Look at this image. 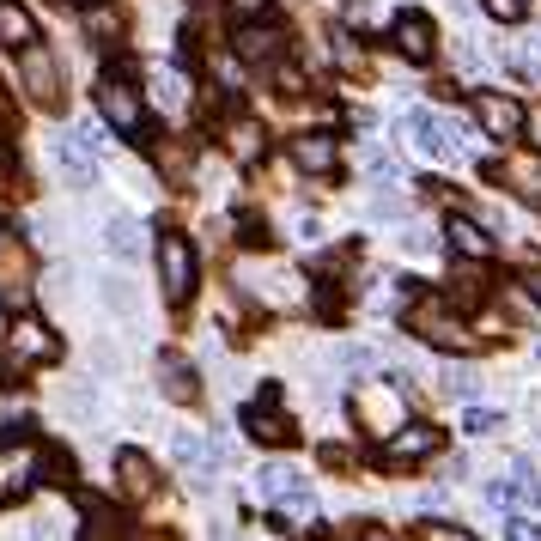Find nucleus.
Instances as JSON below:
<instances>
[{
    "label": "nucleus",
    "instance_id": "obj_1",
    "mask_svg": "<svg viewBox=\"0 0 541 541\" xmlns=\"http://www.w3.org/2000/svg\"><path fill=\"white\" fill-rule=\"evenodd\" d=\"M256 499L280 505V523H311L317 517V499H311V487H304V475L292 469V462H268V469L256 475Z\"/></svg>",
    "mask_w": 541,
    "mask_h": 541
},
{
    "label": "nucleus",
    "instance_id": "obj_2",
    "mask_svg": "<svg viewBox=\"0 0 541 541\" xmlns=\"http://www.w3.org/2000/svg\"><path fill=\"white\" fill-rule=\"evenodd\" d=\"M408 329L420 341H432V347H469L475 341L469 329H462V317H456V298H438V292L408 298Z\"/></svg>",
    "mask_w": 541,
    "mask_h": 541
},
{
    "label": "nucleus",
    "instance_id": "obj_3",
    "mask_svg": "<svg viewBox=\"0 0 541 541\" xmlns=\"http://www.w3.org/2000/svg\"><path fill=\"white\" fill-rule=\"evenodd\" d=\"M195 274H201L195 244L183 238V231H165V238H159V280H165V298H171V304H189Z\"/></svg>",
    "mask_w": 541,
    "mask_h": 541
},
{
    "label": "nucleus",
    "instance_id": "obj_4",
    "mask_svg": "<svg viewBox=\"0 0 541 541\" xmlns=\"http://www.w3.org/2000/svg\"><path fill=\"white\" fill-rule=\"evenodd\" d=\"M19 92H25L37 110H55V104H61V67H55V55H49L43 43L19 49Z\"/></svg>",
    "mask_w": 541,
    "mask_h": 541
},
{
    "label": "nucleus",
    "instance_id": "obj_5",
    "mask_svg": "<svg viewBox=\"0 0 541 541\" xmlns=\"http://www.w3.org/2000/svg\"><path fill=\"white\" fill-rule=\"evenodd\" d=\"M171 456L189 469L195 487H213V475L225 469V444H219V438H201V432H177V438H171Z\"/></svg>",
    "mask_w": 541,
    "mask_h": 541
},
{
    "label": "nucleus",
    "instance_id": "obj_6",
    "mask_svg": "<svg viewBox=\"0 0 541 541\" xmlns=\"http://www.w3.org/2000/svg\"><path fill=\"white\" fill-rule=\"evenodd\" d=\"M37 456L31 444H13V438H0V499H25L43 475H37Z\"/></svg>",
    "mask_w": 541,
    "mask_h": 541
},
{
    "label": "nucleus",
    "instance_id": "obj_7",
    "mask_svg": "<svg viewBox=\"0 0 541 541\" xmlns=\"http://www.w3.org/2000/svg\"><path fill=\"white\" fill-rule=\"evenodd\" d=\"M438 444H444V432L438 426H396L390 438H383V462L390 469H408V462H426V456H438Z\"/></svg>",
    "mask_w": 541,
    "mask_h": 541
},
{
    "label": "nucleus",
    "instance_id": "obj_8",
    "mask_svg": "<svg viewBox=\"0 0 541 541\" xmlns=\"http://www.w3.org/2000/svg\"><path fill=\"white\" fill-rule=\"evenodd\" d=\"M475 122L487 128V140H517L523 134V104L511 92H475Z\"/></svg>",
    "mask_w": 541,
    "mask_h": 541
},
{
    "label": "nucleus",
    "instance_id": "obj_9",
    "mask_svg": "<svg viewBox=\"0 0 541 541\" xmlns=\"http://www.w3.org/2000/svg\"><path fill=\"white\" fill-rule=\"evenodd\" d=\"M7 347H13V359H25V365H49L55 353H61V341L31 317V311H13V329H7Z\"/></svg>",
    "mask_w": 541,
    "mask_h": 541
},
{
    "label": "nucleus",
    "instance_id": "obj_10",
    "mask_svg": "<svg viewBox=\"0 0 541 541\" xmlns=\"http://www.w3.org/2000/svg\"><path fill=\"white\" fill-rule=\"evenodd\" d=\"M98 116L116 128V134H140V122H146V110H140V98H134V86H122L116 73H104V92H98Z\"/></svg>",
    "mask_w": 541,
    "mask_h": 541
},
{
    "label": "nucleus",
    "instance_id": "obj_11",
    "mask_svg": "<svg viewBox=\"0 0 541 541\" xmlns=\"http://www.w3.org/2000/svg\"><path fill=\"white\" fill-rule=\"evenodd\" d=\"M25 292H31V262L13 244V231H0V304H7V311H25Z\"/></svg>",
    "mask_w": 541,
    "mask_h": 541
},
{
    "label": "nucleus",
    "instance_id": "obj_12",
    "mask_svg": "<svg viewBox=\"0 0 541 541\" xmlns=\"http://www.w3.org/2000/svg\"><path fill=\"white\" fill-rule=\"evenodd\" d=\"M402 140H408L414 152H426V159H456V140H450V128H444L432 110H408V116H402Z\"/></svg>",
    "mask_w": 541,
    "mask_h": 541
},
{
    "label": "nucleus",
    "instance_id": "obj_13",
    "mask_svg": "<svg viewBox=\"0 0 541 541\" xmlns=\"http://www.w3.org/2000/svg\"><path fill=\"white\" fill-rule=\"evenodd\" d=\"M55 171L67 177V189H92V183H98L92 146H80V134H61V140H55Z\"/></svg>",
    "mask_w": 541,
    "mask_h": 541
},
{
    "label": "nucleus",
    "instance_id": "obj_14",
    "mask_svg": "<svg viewBox=\"0 0 541 541\" xmlns=\"http://www.w3.org/2000/svg\"><path fill=\"white\" fill-rule=\"evenodd\" d=\"M444 238H450V256H462V262H493V238H487L469 213H450Z\"/></svg>",
    "mask_w": 541,
    "mask_h": 541
},
{
    "label": "nucleus",
    "instance_id": "obj_15",
    "mask_svg": "<svg viewBox=\"0 0 541 541\" xmlns=\"http://www.w3.org/2000/svg\"><path fill=\"white\" fill-rule=\"evenodd\" d=\"M104 256H110V262H140V256H146V225L128 219V213H116V219L104 225Z\"/></svg>",
    "mask_w": 541,
    "mask_h": 541
},
{
    "label": "nucleus",
    "instance_id": "obj_16",
    "mask_svg": "<svg viewBox=\"0 0 541 541\" xmlns=\"http://www.w3.org/2000/svg\"><path fill=\"white\" fill-rule=\"evenodd\" d=\"M487 505H493V511H529V505H535V475H529L523 462H517L511 475L487 481Z\"/></svg>",
    "mask_w": 541,
    "mask_h": 541
},
{
    "label": "nucleus",
    "instance_id": "obj_17",
    "mask_svg": "<svg viewBox=\"0 0 541 541\" xmlns=\"http://www.w3.org/2000/svg\"><path fill=\"white\" fill-rule=\"evenodd\" d=\"M292 165L311 171V177H329V171L341 165V152H335L329 134H304V140H292Z\"/></svg>",
    "mask_w": 541,
    "mask_h": 541
},
{
    "label": "nucleus",
    "instance_id": "obj_18",
    "mask_svg": "<svg viewBox=\"0 0 541 541\" xmlns=\"http://www.w3.org/2000/svg\"><path fill=\"white\" fill-rule=\"evenodd\" d=\"M280 31L274 25H244L238 37H231V49H238V61H256V67H268V61H280Z\"/></svg>",
    "mask_w": 541,
    "mask_h": 541
},
{
    "label": "nucleus",
    "instance_id": "obj_19",
    "mask_svg": "<svg viewBox=\"0 0 541 541\" xmlns=\"http://www.w3.org/2000/svg\"><path fill=\"white\" fill-rule=\"evenodd\" d=\"M244 426H250V438H256V444H286V438H292V420H286V414H274V390H268L250 414H244Z\"/></svg>",
    "mask_w": 541,
    "mask_h": 541
},
{
    "label": "nucleus",
    "instance_id": "obj_20",
    "mask_svg": "<svg viewBox=\"0 0 541 541\" xmlns=\"http://www.w3.org/2000/svg\"><path fill=\"white\" fill-rule=\"evenodd\" d=\"M0 43H7L13 55L37 43V19H31V13L19 7V0H0Z\"/></svg>",
    "mask_w": 541,
    "mask_h": 541
},
{
    "label": "nucleus",
    "instance_id": "obj_21",
    "mask_svg": "<svg viewBox=\"0 0 541 541\" xmlns=\"http://www.w3.org/2000/svg\"><path fill=\"white\" fill-rule=\"evenodd\" d=\"M116 475H122L128 499H146L152 487H159V481H152V456H140V450H116Z\"/></svg>",
    "mask_w": 541,
    "mask_h": 541
},
{
    "label": "nucleus",
    "instance_id": "obj_22",
    "mask_svg": "<svg viewBox=\"0 0 541 541\" xmlns=\"http://www.w3.org/2000/svg\"><path fill=\"white\" fill-rule=\"evenodd\" d=\"M159 383H165V396H171V402H183V408H189V402L201 396L195 371H189V365H183L177 353H165V359H159Z\"/></svg>",
    "mask_w": 541,
    "mask_h": 541
},
{
    "label": "nucleus",
    "instance_id": "obj_23",
    "mask_svg": "<svg viewBox=\"0 0 541 541\" xmlns=\"http://www.w3.org/2000/svg\"><path fill=\"white\" fill-rule=\"evenodd\" d=\"M396 49H402L408 61H426V55H432V25H426V13H402V19H396Z\"/></svg>",
    "mask_w": 541,
    "mask_h": 541
},
{
    "label": "nucleus",
    "instance_id": "obj_24",
    "mask_svg": "<svg viewBox=\"0 0 541 541\" xmlns=\"http://www.w3.org/2000/svg\"><path fill=\"white\" fill-rule=\"evenodd\" d=\"M80 541H134V529H128V517H116L110 505H92V511H86Z\"/></svg>",
    "mask_w": 541,
    "mask_h": 541
},
{
    "label": "nucleus",
    "instance_id": "obj_25",
    "mask_svg": "<svg viewBox=\"0 0 541 541\" xmlns=\"http://www.w3.org/2000/svg\"><path fill=\"white\" fill-rule=\"evenodd\" d=\"M152 98H159L165 110H183L189 104V80L177 67H152Z\"/></svg>",
    "mask_w": 541,
    "mask_h": 541
},
{
    "label": "nucleus",
    "instance_id": "obj_26",
    "mask_svg": "<svg viewBox=\"0 0 541 541\" xmlns=\"http://www.w3.org/2000/svg\"><path fill=\"white\" fill-rule=\"evenodd\" d=\"M37 475H43L49 487H73V456H67V450H55V444H43V456H37Z\"/></svg>",
    "mask_w": 541,
    "mask_h": 541
},
{
    "label": "nucleus",
    "instance_id": "obj_27",
    "mask_svg": "<svg viewBox=\"0 0 541 541\" xmlns=\"http://www.w3.org/2000/svg\"><path fill=\"white\" fill-rule=\"evenodd\" d=\"M438 383H444V396H462V402H475V396H481V377H475L469 365H444Z\"/></svg>",
    "mask_w": 541,
    "mask_h": 541
},
{
    "label": "nucleus",
    "instance_id": "obj_28",
    "mask_svg": "<svg viewBox=\"0 0 541 541\" xmlns=\"http://www.w3.org/2000/svg\"><path fill=\"white\" fill-rule=\"evenodd\" d=\"M505 177L517 183V195L541 201V165H535V159H511V165H505Z\"/></svg>",
    "mask_w": 541,
    "mask_h": 541
},
{
    "label": "nucleus",
    "instance_id": "obj_29",
    "mask_svg": "<svg viewBox=\"0 0 541 541\" xmlns=\"http://www.w3.org/2000/svg\"><path fill=\"white\" fill-rule=\"evenodd\" d=\"M231 152H238V159H256V152H262V128L256 122H231Z\"/></svg>",
    "mask_w": 541,
    "mask_h": 541
},
{
    "label": "nucleus",
    "instance_id": "obj_30",
    "mask_svg": "<svg viewBox=\"0 0 541 541\" xmlns=\"http://www.w3.org/2000/svg\"><path fill=\"white\" fill-rule=\"evenodd\" d=\"M505 541H541V523L529 511H505Z\"/></svg>",
    "mask_w": 541,
    "mask_h": 541
},
{
    "label": "nucleus",
    "instance_id": "obj_31",
    "mask_svg": "<svg viewBox=\"0 0 541 541\" xmlns=\"http://www.w3.org/2000/svg\"><path fill=\"white\" fill-rule=\"evenodd\" d=\"M505 420L493 414V408H469V414H462V432H475V438H493Z\"/></svg>",
    "mask_w": 541,
    "mask_h": 541
},
{
    "label": "nucleus",
    "instance_id": "obj_32",
    "mask_svg": "<svg viewBox=\"0 0 541 541\" xmlns=\"http://www.w3.org/2000/svg\"><path fill=\"white\" fill-rule=\"evenodd\" d=\"M104 304H110V311H128V317L140 311V298H134V286H128V280H110V286H104Z\"/></svg>",
    "mask_w": 541,
    "mask_h": 541
},
{
    "label": "nucleus",
    "instance_id": "obj_33",
    "mask_svg": "<svg viewBox=\"0 0 541 541\" xmlns=\"http://www.w3.org/2000/svg\"><path fill=\"white\" fill-rule=\"evenodd\" d=\"M481 7H487V13H493L499 25H517V19L529 13V0H481Z\"/></svg>",
    "mask_w": 541,
    "mask_h": 541
},
{
    "label": "nucleus",
    "instance_id": "obj_34",
    "mask_svg": "<svg viewBox=\"0 0 541 541\" xmlns=\"http://www.w3.org/2000/svg\"><path fill=\"white\" fill-rule=\"evenodd\" d=\"M414 541H475V535H469V529H456V523H420Z\"/></svg>",
    "mask_w": 541,
    "mask_h": 541
},
{
    "label": "nucleus",
    "instance_id": "obj_35",
    "mask_svg": "<svg viewBox=\"0 0 541 541\" xmlns=\"http://www.w3.org/2000/svg\"><path fill=\"white\" fill-rule=\"evenodd\" d=\"M365 171H371L377 183H390V177H396V165H390V152H365Z\"/></svg>",
    "mask_w": 541,
    "mask_h": 541
},
{
    "label": "nucleus",
    "instance_id": "obj_36",
    "mask_svg": "<svg viewBox=\"0 0 541 541\" xmlns=\"http://www.w3.org/2000/svg\"><path fill=\"white\" fill-rule=\"evenodd\" d=\"M73 134H80V146H92V152H104L110 140H104V128L98 122H80V128H73Z\"/></svg>",
    "mask_w": 541,
    "mask_h": 541
},
{
    "label": "nucleus",
    "instance_id": "obj_37",
    "mask_svg": "<svg viewBox=\"0 0 541 541\" xmlns=\"http://www.w3.org/2000/svg\"><path fill=\"white\" fill-rule=\"evenodd\" d=\"M341 359H347V371H359V377H365V371H371V365H377V359H371V353H365V347H347V353H341Z\"/></svg>",
    "mask_w": 541,
    "mask_h": 541
},
{
    "label": "nucleus",
    "instance_id": "obj_38",
    "mask_svg": "<svg viewBox=\"0 0 541 541\" xmlns=\"http://www.w3.org/2000/svg\"><path fill=\"white\" fill-rule=\"evenodd\" d=\"M432 244H438V238H432L426 225H414V231H408V250H432Z\"/></svg>",
    "mask_w": 541,
    "mask_h": 541
},
{
    "label": "nucleus",
    "instance_id": "obj_39",
    "mask_svg": "<svg viewBox=\"0 0 541 541\" xmlns=\"http://www.w3.org/2000/svg\"><path fill=\"white\" fill-rule=\"evenodd\" d=\"M231 7H238L244 19H256V13H268V0H231Z\"/></svg>",
    "mask_w": 541,
    "mask_h": 541
},
{
    "label": "nucleus",
    "instance_id": "obj_40",
    "mask_svg": "<svg viewBox=\"0 0 541 541\" xmlns=\"http://www.w3.org/2000/svg\"><path fill=\"white\" fill-rule=\"evenodd\" d=\"M31 541H61V535H55V523H31Z\"/></svg>",
    "mask_w": 541,
    "mask_h": 541
},
{
    "label": "nucleus",
    "instance_id": "obj_41",
    "mask_svg": "<svg viewBox=\"0 0 541 541\" xmlns=\"http://www.w3.org/2000/svg\"><path fill=\"white\" fill-rule=\"evenodd\" d=\"M359 541H396L390 529H359Z\"/></svg>",
    "mask_w": 541,
    "mask_h": 541
},
{
    "label": "nucleus",
    "instance_id": "obj_42",
    "mask_svg": "<svg viewBox=\"0 0 541 541\" xmlns=\"http://www.w3.org/2000/svg\"><path fill=\"white\" fill-rule=\"evenodd\" d=\"M523 286H529V298H535V304H541V274H529V280H523Z\"/></svg>",
    "mask_w": 541,
    "mask_h": 541
},
{
    "label": "nucleus",
    "instance_id": "obj_43",
    "mask_svg": "<svg viewBox=\"0 0 541 541\" xmlns=\"http://www.w3.org/2000/svg\"><path fill=\"white\" fill-rule=\"evenodd\" d=\"M317 541H329V535H317Z\"/></svg>",
    "mask_w": 541,
    "mask_h": 541
}]
</instances>
